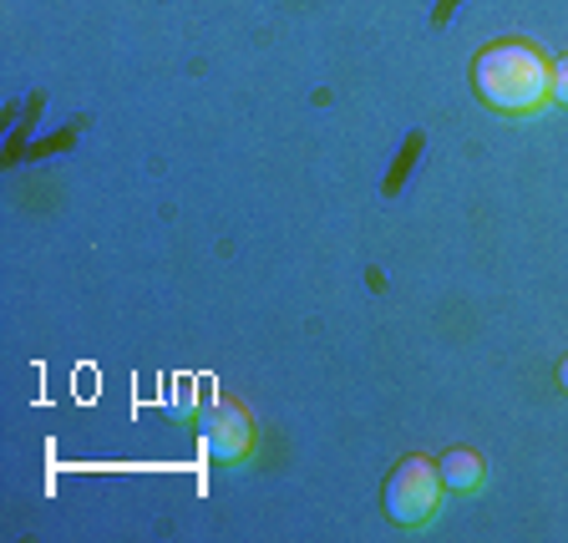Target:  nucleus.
Wrapping results in <instances>:
<instances>
[{
    "instance_id": "nucleus-1",
    "label": "nucleus",
    "mask_w": 568,
    "mask_h": 543,
    "mask_svg": "<svg viewBox=\"0 0 568 543\" xmlns=\"http://www.w3.org/2000/svg\"><path fill=\"white\" fill-rule=\"evenodd\" d=\"M548 67L532 41H493L473 61V92L503 118H532L548 102Z\"/></svg>"
},
{
    "instance_id": "nucleus-2",
    "label": "nucleus",
    "mask_w": 568,
    "mask_h": 543,
    "mask_svg": "<svg viewBox=\"0 0 568 543\" xmlns=\"http://www.w3.org/2000/svg\"><path fill=\"white\" fill-rule=\"evenodd\" d=\"M442 493H447L442 467L432 457H422V452H412V457H402L396 473L386 477V519L396 523V529H422V523H432Z\"/></svg>"
},
{
    "instance_id": "nucleus-3",
    "label": "nucleus",
    "mask_w": 568,
    "mask_h": 543,
    "mask_svg": "<svg viewBox=\"0 0 568 543\" xmlns=\"http://www.w3.org/2000/svg\"><path fill=\"white\" fill-rule=\"evenodd\" d=\"M199 448L219 467H234V462L254 457V416H248V406L229 402V396H213L199 412Z\"/></svg>"
},
{
    "instance_id": "nucleus-4",
    "label": "nucleus",
    "mask_w": 568,
    "mask_h": 543,
    "mask_svg": "<svg viewBox=\"0 0 568 543\" xmlns=\"http://www.w3.org/2000/svg\"><path fill=\"white\" fill-rule=\"evenodd\" d=\"M437 467H442V483H447L452 493H462V497L483 493V483H487V462L477 457L473 448H447V457H442Z\"/></svg>"
},
{
    "instance_id": "nucleus-5",
    "label": "nucleus",
    "mask_w": 568,
    "mask_h": 543,
    "mask_svg": "<svg viewBox=\"0 0 568 543\" xmlns=\"http://www.w3.org/2000/svg\"><path fill=\"white\" fill-rule=\"evenodd\" d=\"M548 102L568 107V57H558L554 67H548Z\"/></svg>"
},
{
    "instance_id": "nucleus-6",
    "label": "nucleus",
    "mask_w": 568,
    "mask_h": 543,
    "mask_svg": "<svg viewBox=\"0 0 568 543\" xmlns=\"http://www.w3.org/2000/svg\"><path fill=\"white\" fill-rule=\"evenodd\" d=\"M558 386L568 391V355H564V361H558Z\"/></svg>"
}]
</instances>
